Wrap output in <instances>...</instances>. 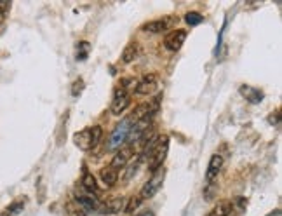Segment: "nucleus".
<instances>
[{"mask_svg":"<svg viewBox=\"0 0 282 216\" xmlns=\"http://www.w3.org/2000/svg\"><path fill=\"white\" fill-rule=\"evenodd\" d=\"M167 150H169V138H167L166 134L155 138V140H150V143L145 147L143 155L141 157H147L148 168H150L152 173L164 164V160H166L167 157ZM141 157H139V159H141Z\"/></svg>","mask_w":282,"mask_h":216,"instance_id":"nucleus-1","label":"nucleus"},{"mask_svg":"<svg viewBox=\"0 0 282 216\" xmlns=\"http://www.w3.org/2000/svg\"><path fill=\"white\" fill-rule=\"evenodd\" d=\"M134 124V120L132 117H128V119H124L120 124H117V128L113 129L110 136V141H108L107 148L108 150H119L122 145L128 143V136H129V131H131V126Z\"/></svg>","mask_w":282,"mask_h":216,"instance_id":"nucleus-2","label":"nucleus"},{"mask_svg":"<svg viewBox=\"0 0 282 216\" xmlns=\"http://www.w3.org/2000/svg\"><path fill=\"white\" fill-rule=\"evenodd\" d=\"M164 178H166V169H164V166H160L159 169H155V171L152 173L150 180H148L147 183L143 185L141 192L138 194L139 199H141V200H147V199H150V197H153L155 194H157V192L160 190V187H162Z\"/></svg>","mask_w":282,"mask_h":216,"instance_id":"nucleus-3","label":"nucleus"},{"mask_svg":"<svg viewBox=\"0 0 282 216\" xmlns=\"http://www.w3.org/2000/svg\"><path fill=\"white\" fill-rule=\"evenodd\" d=\"M132 155H134V145H122V147L119 148L115 152V155H113V159H111L110 162V168H113L115 171H119V169H124L126 166H128V162L132 159Z\"/></svg>","mask_w":282,"mask_h":216,"instance_id":"nucleus-4","label":"nucleus"},{"mask_svg":"<svg viewBox=\"0 0 282 216\" xmlns=\"http://www.w3.org/2000/svg\"><path fill=\"white\" fill-rule=\"evenodd\" d=\"M131 100H129V94H128V89L124 87H117L115 92H113V100H111V107H110V112L113 115H120V113L126 112V108L129 107Z\"/></svg>","mask_w":282,"mask_h":216,"instance_id":"nucleus-5","label":"nucleus"},{"mask_svg":"<svg viewBox=\"0 0 282 216\" xmlns=\"http://www.w3.org/2000/svg\"><path fill=\"white\" fill-rule=\"evenodd\" d=\"M178 23V18L174 16H167V18H162V20H153V21H148L145 23L141 28L145 32H150V33H162V32H167L169 28H173V24Z\"/></svg>","mask_w":282,"mask_h":216,"instance_id":"nucleus-6","label":"nucleus"},{"mask_svg":"<svg viewBox=\"0 0 282 216\" xmlns=\"http://www.w3.org/2000/svg\"><path fill=\"white\" fill-rule=\"evenodd\" d=\"M126 206H128V197H113V199L107 200L103 204H100L98 211L103 213V215H119V213L126 211Z\"/></svg>","mask_w":282,"mask_h":216,"instance_id":"nucleus-7","label":"nucleus"},{"mask_svg":"<svg viewBox=\"0 0 282 216\" xmlns=\"http://www.w3.org/2000/svg\"><path fill=\"white\" fill-rule=\"evenodd\" d=\"M185 39H187V32H185V30H173V32L167 33V37L164 39V45H166L167 51L176 52L181 49Z\"/></svg>","mask_w":282,"mask_h":216,"instance_id":"nucleus-8","label":"nucleus"},{"mask_svg":"<svg viewBox=\"0 0 282 216\" xmlns=\"http://www.w3.org/2000/svg\"><path fill=\"white\" fill-rule=\"evenodd\" d=\"M157 77L153 75V73H150V75H145L143 79L139 80L138 84H136L134 91L136 94H141V96H148V94H152V92L157 89Z\"/></svg>","mask_w":282,"mask_h":216,"instance_id":"nucleus-9","label":"nucleus"},{"mask_svg":"<svg viewBox=\"0 0 282 216\" xmlns=\"http://www.w3.org/2000/svg\"><path fill=\"white\" fill-rule=\"evenodd\" d=\"M221 166H223V157L219 153H215L211 157L209 160V166H207V171H206V181L209 185L215 183V180H218V174L221 171Z\"/></svg>","mask_w":282,"mask_h":216,"instance_id":"nucleus-10","label":"nucleus"},{"mask_svg":"<svg viewBox=\"0 0 282 216\" xmlns=\"http://www.w3.org/2000/svg\"><path fill=\"white\" fill-rule=\"evenodd\" d=\"M73 141H75L77 147H79L80 150H84V152L92 150V148H94V145H92V129L87 128L79 131L75 136H73Z\"/></svg>","mask_w":282,"mask_h":216,"instance_id":"nucleus-11","label":"nucleus"},{"mask_svg":"<svg viewBox=\"0 0 282 216\" xmlns=\"http://www.w3.org/2000/svg\"><path fill=\"white\" fill-rule=\"evenodd\" d=\"M239 92H240V94H242V96L253 105H258L263 101V92L260 91V89L253 87V86L242 84L240 87H239Z\"/></svg>","mask_w":282,"mask_h":216,"instance_id":"nucleus-12","label":"nucleus"},{"mask_svg":"<svg viewBox=\"0 0 282 216\" xmlns=\"http://www.w3.org/2000/svg\"><path fill=\"white\" fill-rule=\"evenodd\" d=\"M75 202L84 209V211H86V209H87V211H98V209H100V202H98V199H96L94 195H91V194L77 195Z\"/></svg>","mask_w":282,"mask_h":216,"instance_id":"nucleus-13","label":"nucleus"},{"mask_svg":"<svg viewBox=\"0 0 282 216\" xmlns=\"http://www.w3.org/2000/svg\"><path fill=\"white\" fill-rule=\"evenodd\" d=\"M82 187L86 188V192L87 194H96L98 190H100V187H98V181H96V178L92 176V173H89V169L84 166V173H82Z\"/></svg>","mask_w":282,"mask_h":216,"instance_id":"nucleus-14","label":"nucleus"},{"mask_svg":"<svg viewBox=\"0 0 282 216\" xmlns=\"http://www.w3.org/2000/svg\"><path fill=\"white\" fill-rule=\"evenodd\" d=\"M100 178H101V181L105 183V187L110 188V187H113V185L117 183V180H119V171H115L113 168L107 166V168H103L100 171Z\"/></svg>","mask_w":282,"mask_h":216,"instance_id":"nucleus-15","label":"nucleus"},{"mask_svg":"<svg viewBox=\"0 0 282 216\" xmlns=\"http://www.w3.org/2000/svg\"><path fill=\"white\" fill-rule=\"evenodd\" d=\"M232 209H234V204L230 200H219L215 208L211 209L206 216H230Z\"/></svg>","mask_w":282,"mask_h":216,"instance_id":"nucleus-16","label":"nucleus"},{"mask_svg":"<svg viewBox=\"0 0 282 216\" xmlns=\"http://www.w3.org/2000/svg\"><path fill=\"white\" fill-rule=\"evenodd\" d=\"M138 54H139L138 44H136V42H131V44H128L126 47H124L120 60H122V63H132V61L138 58Z\"/></svg>","mask_w":282,"mask_h":216,"instance_id":"nucleus-17","label":"nucleus"},{"mask_svg":"<svg viewBox=\"0 0 282 216\" xmlns=\"http://www.w3.org/2000/svg\"><path fill=\"white\" fill-rule=\"evenodd\" d=\"M66 216H87V215H86V211L77 204L75 200H72V202L66 204Z\"/></svg>","mask_w":282,"mask_h":216,"instance_id":"nucleus-18","label":"nucleus"},{"mask_svg":"<svg viewBox=\"0 0 282 216\" xmlns=\"http://www.w3.org/2000/svg\"><path fill=\"white\" fill-rule=\"evenodd\" d=\"M21 211H23V202H21V200H16V202H12L11 206H7V209L2 213V216H14Z\"/></svg>","mask_w":282,"mask_h":216,"instance_id":"nucleus-19","label":"nucleus"},{"mask_svg":"<svg viewBox=\"0 0 282 216\" xmlns=\"http://www.w3.org/2000/svg\"><path fill=\"white\" fill-rule=\"evenodd\" d=\"M185 21H187L190 26H197L204 21V16L199 14V12H187V16H185Z\"/></svg>","mask_w":282,"mask_h":216,"instance_id":"nucleus-20","label":"nucleus"},{"mask_svg":"<svg viewBox=\"0 0 282 216\" xmlns=\"http://www.w3.org/2000/svg\"><path fill=\"white\" fill-rule=\"evenodd\" d=\"M87 52H89V44H87V42H86V40L79 42V47H77V60L84 61L86 58H87Z\"/></svg>","mask_w":282,"mask_h":216,"instance_id":"nucleus-21","label":"nucleus"},{"mask_svg":"<svg viewBox=\"0 0 282 216\" xmlns=\"http://www.w3.org/2000/svg\"><path fill=\"white\" fill-rule=\"evenodd\" d=\"M138 168H139V159L136 160L134 164H131L129 168H126V174H124V180H126V181L131 180V178L136 174V171H138Z\"/></svg>","mask_w":282,"mask_h":216,"instance_id":"nucleus-22","label":"nucleus"},{"mask_svg":"<svg viewBox=\"0 0 282 216\" xmlns=\"http://www.w3.org/2000/svg\"><path fill=\"white\" fill-rule=\"evenodd\" d=\"M11 9V4L5 2V0H0V24L4 23L5 18H7V11Z\"/></svg>","mask_w":282,"mask_h":216,"instance_id":"nucleus-23","label":"nucleus"},{"mask_svg":"<svg viewBox=\"0 0 282 216\" xmlns=\"http://www.w3.org/2000/svg\"><path fill=\"white\" fill-rule=\"evenodd\" d=\"M92 129V145H98L101 141V136H103V129L100 128V126H94V128H91Z\"/></svg>","mask_w":282,"mask_h":216,"instance_id":"nucleus-24","label":"nucleus"},{"mask_svg":"<svg viewBox=\"0 0 282 216\" xmlns=\"http://www.w3.org/2000/svg\"><path fill=\"white\" fill-rule=\"evenodd\" d=\"M141 202H143V200L139 199L138 195H136V197H131V200H128V206H126V211H128V213H132L136 208H138L139 204H141Z\"/></svg>","mask_w":282,"mask_h":216,"instance_id":"nucleus-25","label":"nucleus"},{"mask_svg":"<svg viewBox=\"0 0 282 216\" xmlns=\"http://www.w3.org/2000/svg\"><path fill=\"white\" fill-rule=\"evenodd\" d=\"M82 91H84V80H82V79H77L75 82H73L72 94H73V96H79V94H80Z\"/></svg>","mask_w":282,"mask_h":216,"instance_id":"nucleus-26","label":"nucleus"},{"mask_svg":"<svg viewBox=\"0 0 282 216\" xmlns=\"http://www.w3.org/2000/svg\"><path fill=\"white\" fill-rule=\"evenodd\" d=\"M138 216H155V215L152 211H143V213H139Z\"/></svg>","mask_w":282,"mask_h":216,"instance_id":"nucleus-27","label":"nucleus"},{"mask_svg":"<svg viewBox=\"0 0 282 216\" xmlns=\"http://www.w3.org/2000/svg\"><path fill=\"white\" fill-rule=\"evenodd\" d=\"M279 215H281V211H279V209H275V211H272L268 216H279Z\"/></svg>","mask_w":282,"mask_h":216,"instance_id":"nucleus-28","label":"nucleus"}]
</instances>
